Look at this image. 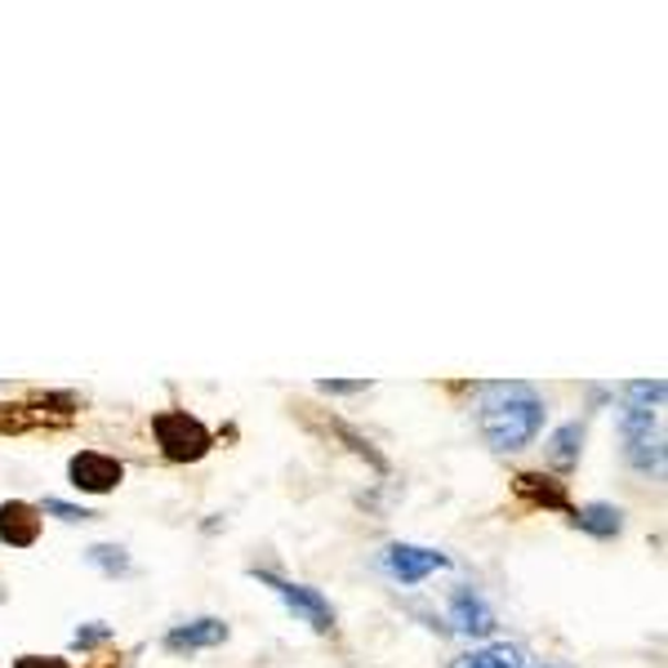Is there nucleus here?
Instances as JSON below:
<instances>
[{
  "instance_id": "obj_1",
  "label": "nucleus",
  "mask_w": 668,
  "mask_h": 668,
  "mask_svg": "<svg viewBox=\"0 0 668 668\" xmlns=\"http://www.w3.org/2000/svg\"><path fill=\"white\" fill-rule=\"evenodd\" d=\"M543 423H548V401L539 397V388L521 379L477 388V432L495 455H517L526 445H535Z\"/></svg>"
},
{
  "instance_id": "obj_2",
  "label": "nucleus",
  "mask_w": 668,
  "mask_h": 668,
  "mask_svg": "<svg viewBox=\"0 0 668 668\" xmlns=\"http://www.w3.org/2000/svg\"><path fill=\"white\" fill-rule=\"evenodd\" d=\"M615 423H619V437H624L628 468H637L646 477H659L664 473V428H659V414L624 401Z\"/></svg>"
},
{
  "instance_id": "obj_3",
  "label": "nucleus",
  "mask_w": 668,
  "mask_h": 668,
  "mask_svg": "<svg viewBox=\"0 0 668 668\" xmlns=\"http://www.w3.org/2000/svg\"><path fill=\"white\" fill-rule=\"evenodd\" d=\"M152 437L161 445V455L174 460V464H196V460L209 455V445H214L209 428L201 419H192L187 410H161L152 419Z\"/></svg>"
},
{
  "instance_id": "obj_4",
  "label": "nucleus",
  "mask_w": 668,
  "mask_h": 668,
  "mask_svg": "<svg viewBox=\"0 0 668 668\" xmlns=\"http://www.w3.org/2000/svg\"><path fill=\"white\" fill-rule=\"evenodd\" d=\"M445 567H451V557L437 552V548H423V543H388V548H379V571L392 584H401V589H414V584H423L428 575H437Z\"/></svg>"
},
{
  "instance_id": "obj_5",
  "label": "nucleus",
  "mask_w": 668,
  "mask_h": 668,
  "mask_svg": "<svg viewBox=\"0 0 668 668\" xmlns=\"http://www.w3.org/2000/svg\"><path fill=\"white\" fill-rule=\"evenodd\" d=\"M255 580H259V584H268V589L285 602V611H290L294 619H303L312 633H330V628H334V606H330L316 589H308V584H290V580H277L272 571H255Z\"/></svg>"
},
{
  "instance_id": "obj_6",
  "label": "nucleus",
  "mask_w": 668,
  "mask_h": 668,
  "mask_svg": "<svg viewBox=\"0 0 668 668\" xmlns=\"http://www.w3.org/2000/svg\"><path fill=\"white\" fill-rule=\"evenodd\" d=\"M67 477H72V486L85 491V495H107V491L121 486L126 468H121V460H111V455H103V451H80V455L67 460Z\"/></svg>"
},
{
  "instance_id": "obj_7",
  "label": "nucleus",
  "mask_w": 668,
  "mask_h": 668,
  "mask_svg": "<svg viewBox=\"0 0 668 668\" xmlns=\"http://www.w3.org/2000/svg\"><path fill=\"white\" fill-rule=\"evenodd\" d=\"M445 611H451V628L464 633V637H491L495 633V611L473 584H460L451 593V602H445Z\"/></svg>"
},
{
  "instance_id": "obj_8",
  "label": "nucleus",
  "mask_w": 668,
  "mask_h": 668,
  "mask_svg": "<svg viewBox=\"0 0 668 668\" xmlns=\"http://www.w3.org/2000/svg\"><path fill=\"white\" fill-rule=\"evenodd\" d=\"M41 539V508L28 499L0 504V543L6 548H32Z\"/></svg>"
},
{
  "instance_id": "obj_9",
  "label": "nucleus",
  "mask_w": 668,
  "mask_h": 668,
  "mask_svg": "<svg viewBox=\"0 0 668 668\" xmlns=\"http://www.w3.org/2000/svg\"><path fill=\"white\" fill-rule=\"evenodd\" d=\"M228 642V624L214 619V615H201V619H187V624H174L165 633V650L174 655H192V650H209V646H223Z\"/></svg>"
},
{
  "instance_id": "obj_10",
  "label": "nucleus",
  "mask_w": 668,
  "mask_h": 668,
  "mask_svg": "<svg viewBox=\"0 0 668 668\" xmlns=\"http://www.w3.org/2000/svg\"><path fill=\"white\" fill-rule=\"evenodd\" d=\"M513 491H517V499L530 504V508H552V513L567 508V482H557L552 473H517V477H513Z\"/></svg>"
},
{
  "instance_id": "obj_11",
  "label": "nucleus",
  "mask_w": 668,
  "mask_h": 668,
  "mask_svg": "<svg viewBox=\"0 0 668 668\" xmlns=\"http://www.w3.org/2000/svg\"><path fill=\"white\" fill-rule=\"evenodd\" d=\"M571 521H575L584 535L602 539V543H611V539L624 535V508H619V504L593 499V504H584V508H571Z\"/></svg>"
},
{
  "instance_id": "obj_12",
  "label": "nucleus",
  "mask_w": 668,
  "mask_h": 668,
  "mask_svg": "<svg viewBox=\"0 0 668 668\" xmlns=\"http://www.w3.org/2000/svg\"><path fill=\"white\" fill-rule=\"evenodd\" d=\"M445 668H530V659H526V650H521V646L491 642V646H473V650L455 655Z\"/></svg>"
},
{
  "instance_id": "obj_13",
  "label": "nucleus",
  "mask_w": 668,
  "mask_h": 668,
  "mask_svg": "<svg viewBox=\"0 0 668 668\" xmlns=\"http://www.w3.org/2000/svg\"><path fill=\"white\" fill-rule=\"evenodd\" d=\"M580 451H584V423H580V419H575V423H562V428L548 437V464H552V468L571 473V468L580 464Z\"/></svg>"
},
{
  "instance_id": "obj_14",
  "label": "nucleus",
  "mask_w": 668,
  "mask_h": 668,
  "mask_svg": "<svg viewBox=\"0 0 668 668\" xmlns=\"http://www.w3.org/2000/svg\"><path fill=\"white\" fill-rule=\"evenodd\" d=\"M85 562H89L98 575H107V580H126V575L134 571L130 552H126L121 543H94V548L85 552Z\"/></svg>"
},
{
  "instance_id": "obj_15",
  "label": "nucleus",
  "mask_w": 668,
  "mask_h": 668,
  "mask_svg": "<svg viewBox=\"0 0 668 668\" xmlns=\"http://www.w3.org/2000/svg\"><path fill=\"white\" fill-rule=\"evenodd\" d=\"M664 379H633V384H624L619 388V397L628 401V406H642V410H659L664 406Z\"/></svg>"
},
{
  "instance_id": "obj_16",
  "label": "nucleus",
  "mask_w": 668,
  "mask_h": 668,
  "mask_svg": "<svg viewBox=\"0 0 668 668\" xmlns=\"http://www.w3.org/2000/svg\"><path fill=\"white\" fill-rule=\"evenodd\" d=\"M36 508H41V517H58V521H94L98 517L94 508H80V504H67V499H45Z\"/></svg>"
},
{
  "instance_id": "obj_17",
  "label": "nucleus",
  "mask_w": 668,
  "mask_h": 668,
  "mask_svg": "<svg viewBox=\"0 0 668 668\" xmlns=\"http://www.w3.org/2000/svg\"><path fill=\"white\" fill-rule=\"evenodd\" d=\"M103 642H111V624H103V619L80 624V628L72 633V646H76V650H94V646H103Z\"/></svg>"
},
{
  "instance_id": "obj_18",
  "label": "nucleus",
  "mask_w": 668,
  "mask_h": 668,
  "mask_svg": "<svg viewBox=\"0 0 668 668\" xmlns=\"http://www.w3.org/2000/svg\"><path fill=\"white\" fill-rule=\"evenodd\" d=\"M316 388L325 397H353V392H370V379H321Z\"/></svg>"
},
{
  "instance_id": "obj_19",
  "label": "nucleus",
  "mask_w": 668,
  "mask_h": 668,
  "mask_svg": "<svg viewBox=\"0 0 668 668\" xmlns=\"http://www.w3.org/2000/svg\"><path fill=\"white\" fill-rule=\"evenodd\" d=\"M14 668H72V664L58 659V655H19Z\"/></svg>"
},
{
  "instance_id": "obj_20",
  "label": "nucleus",
  "mask_w": 668,
  "mask_h": 668,
  "mask_svg": "<svg viewBox=\"0 0 668 668\" xmlns=\"http://www.w3.org/2000/svg\"><path fill=\"white\" fill-rule=\"evenodd\" d=\"M548 668H552V664H548Z\"/></svg>"
}]
</instances>
